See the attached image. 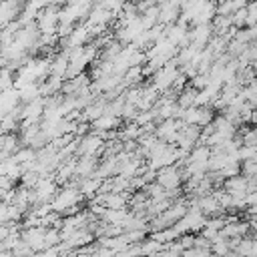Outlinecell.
<instances>
[{"label": "cell", "mask_w": 257, "mask_h": 257, "mask_svg": "<svg viewBox=\"0 0 257 257\" xmlns=\"http://www.w3.org/2000/svg\"><path fill=\"white\" fill-rule=\"evenodd\" d=\"M179 181H181L179 171L173 169V167H167V169H163V171L159 173V185H161L163 189H175V187L179 185Z\"/></svg>", "instance_id": "6da1fadb"}, {"label": "cell", "mask_w": 257, "mask_h": 257, "mask_svg": "<svg viewBox=\"0 0 257 257\" xmlns=\"http://www.w3.org/2000/svg\"><path fill=\"white\" fill-rule=\"evenodd\" d=\"M241 143L247 147H257V129H249L245 127L241 131Z\"/></svg>", "instance_id": "7a4b0ae2"}, {"label": "cell", "mask_w": 257, "mask_h": 257, "mask_svg": "<svg viewBox=\"0 0 257 257\" xmlns=\"http://www.w3.org/2000/svg\"><path fill=\"white\" fill-rule=\"evenodd\" d=\"M217 2H219V4H221V2H225V0H217Z\"/></svg>", "instance_id": "3957f363"}]
</instances>
